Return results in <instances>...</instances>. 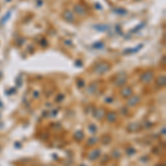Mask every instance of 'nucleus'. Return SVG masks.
<instances>
[{
  "label": "nucleus",
  "mask_w": 166,
  "mask_h": 166,
  "mask_svg": "<svg viewBox=\"0 0 166 166\" xmlns=\"http://www.w3.org/2000/svg\"><path fill=\"white\" fill-rule=\"evenodd\" d=\"M64 18H65V19H68V20H70V21H72L73 19H74L72 16H71V12H70V11H66V12H65Z\"/></svg>",
  "instance_id": "f257e3e1"
}]
</instances>
